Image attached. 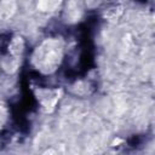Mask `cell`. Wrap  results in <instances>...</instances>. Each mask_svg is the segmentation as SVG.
<instances>
[{"instance_id": "1", "label": "cell", "mask_w": 155, "mask_h": 155, "mask_svg": "<svg viewBox=\"0 0 155 155\" xmlns=\"http://www.w3.org/2000/svg\"><path fill=\"white\" fill-rule=\"evenodd\" d=\"M11 52L12 53H15V54H18V53H21L22 52V40L19 39V38H17V39H15L13 41H12V44H11Z\"/></svg>"}]
</instances>
